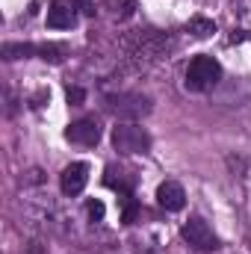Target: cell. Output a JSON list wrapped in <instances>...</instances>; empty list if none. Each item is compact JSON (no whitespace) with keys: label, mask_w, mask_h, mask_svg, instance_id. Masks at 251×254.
<instances>
[{"label":"cell","mask_w":251,"mask_h":254,"mask_svg":"<svg viewBox=\"0 0 251 254\" xmlns=\"http://www.w3.org/2000/svg\"><path fill=\"white\" fill-rule=\"evenodd\" d=\"M83 101H86V92H83V89H77V86L68 89V104H71V107H80Z\"/></svg>","instance_id":"obj_14"},{"label":"cell","mask_w":251,"mask_h":254,"mask_svg":"<svg viewBox=\"0 0 251 254\" xmlns=\"http://www.w3.org/2000/svg\"><path fill=\"white\" fill-rule=\"evenodd\" d=\"M107 110L119 119H142L151 113V101L142 95H107Z\"/></svg>","instance_id":"obj_4"},{"label":"cell","mask_w":251,"mask_h":254,"mask_svg":"<svg viewBox=\"0 0 251 254\" xmlns=\"http://www.w3.org/2000/svg\"><path fill=\"white\" fill-rule=\"evenodd\" d=\"M30 54H39V48L24 45V42H21V45H12V42L3 45V57H6V60H21V57H30Z\"/></svg>","instance_id":"obj_11"},{"label":"cell","mask_w":251,"mask_h":254,"mask_svg":"<svg viewBox=\"0 0 251 254\" xmlns=\"http://www.w3.org/2000/svg\"><path fill=\"white\" fill-rule=\"evenodd\" d=\"M157 204H160L163 210H169V213H178V210H184V204H187V192H184V187H181L178 181H166V184H160V190H157Z\"/></svg>","instance_id":"obj_6"},{"label":"cell","mask_w":251,"mask_h":254,"mask_svg":"<svg viewBox=\"0 0 251 254\" xmlns=\"http://www.w3.org/2000/svg\"><path fill=\"white\" fill-rule=\"evenodd\" d=\"M74 24H77L74 3H65V0L51 3V9H48V27L51 30H71Z\"/></svg>","instance_id":"obj_7"},{"label":"cell","mask_w":251,"mask_h":254,"mask_svg":"<svg viewBox=\"0 0 251 254\" xmlns=\"http://www.w3.org/2000/svg\"><path fill=\"white\" fill-rule=\"evenodd\" d=\"M181 237L187 240L192 249H198V252H216L219 249V240H216V234H213V228L201 219V216H192L187 225L181 228Z\"/></svg>","instance_id":"obj_3"},{"label":"cell","mask_w":251,"mask_h":254,"mask_svg":"<svg viewBox=\"0 0 251 254\" xmlns=\"http://www.w3.org/2000/svg\"><path fill=\"white\" fill-rule=\"evenodd\" d=\"M104 184L110 187V190H119L122 195H130L133 190V181L127 178L122 169H116V166H107V175H104Z\"/></svg>","instance_id":"obj_9"},{"label":"cell","mask_w":251,"mask_h":254,"mask_svg":"<svg viewBox=\"0 0 251 254\" xmlns=\"http://www.w3.org/2000/svg\"><path fill=\"white\" fill-rule=\"evenodd\" d=\"M243 39H246V33H243V30H237V33L231 36V42H243Z\"/></svg>","instance_id":"obj_16"},{"label":"cell","mask_w":251,"mask_h":254,"mask_svg":"<svg viewBox=\"0 0 251 254\" xmlns=\"http://www.w3.org/2000/svg\"><path fill=\"white\" fill-rule=\"evenodd\" d=\"M113 145L122 154H145L151 148V136L139 125H119L113 130Z\"/></svg>","instance_id":"obj_2"},{"label":"cell","mask_w":251,"mask_h":254,"mask_svg":"<svg viewBox=\"0 0 251 254\" xmlns=\"http://www.w3.org/2000/svg\"><path fill=\"white\" fill-rule=\"evenodd\" d=\"M187 33H192L195 39H207V36L216 33V24L207 21V18H192V21L187 24Z\"/></svg>","instance_id":"obj_10"},{"label":"cell","mask_w":251,"mask_h":254,"mask_svg":"<svg viewBox=\"0 0 251 254\" xmlns=\"http://www.w3.org/2000/svg\"><path fill=\"white\" fill-rule=\"evenodd\" d=\"M86 181H89V166L86 163H71V166H65L60 184H63L65 195H80L83 187H86Z\"/></svg>","instance_id":"obj_8"},{"label":"cell","mask_w":251,"mask_h":254,"mask_svg":"<svg viewBox=\"0 0 251 254\" xmlns=\"http://www.w3.org/2000/svg\"><path fill=\"white\" fill-rule=\"evenodd\" d=\"M65 139L74 142V145H86V148H89V145H98V142H101V125H98L95 119H80V122L68 125Z\"/></svg>","instance_id":"obj_5"},{"label":"cell","mask_w":251,"mask_h":254,"mask_svg":"<svg viewBox=\"0 0 251 254\" xmlns=\"http://www.w3.org/2000/svg\"><path fill=\"white\" fill-rule=\"evenodd\" d=\"M86 210H89V216H92V219H98V222L104 219V204H101V201H95V198H92V201L86 204Z\"/></svg>","instance_id":"obj_15"},{"label":"cell","mask_w":251,"mask_h":254,"mask_svg":"<svg viewBox=\"0 0 251 254\" xmlns=\"http://www.w3.org/2000/svg\"><path fill=\"white\" fill-rule=\"evenodd\" d=\"M222 77V65L213 57H195L187 68V89L189 92H207L210 86H216Z\"/></svg>","instance_id":"obj_1"},{"label":"cell","mask_w":251,"mask_h":254,"mask_svg":"<svg viewBox=\"0 0 251 254\" xmlns=\"http://www.w3.org/2000/svg\"><path fill=\"white\" fill-rule=\"evenodd\" d=\"M136 213H139V204L133 201V195H125V213H122V222L133 225L136 222Z\"/></svg>","instance_id":"obj_13"},{"label":"cell","mask_w":251,"mask_h":254,"mask_svg":"<svg viewBox=\"0 0 251 254\" xmlns=\"http://www.w3.org/2000/svg\"><path fill=\"white\" fill-rule=\"evenodd\" d=\"M39 54H42V60H48V63H63V48L60 45H42L39 48Z\"/></svg>","instance_id":"obj_12"}]
</instances>
